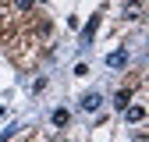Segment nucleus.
Here are the masks:
<instances>
[{"label": "nucleus", "mask_w": 149, "mask_h": 142, "mask_svg": "<svg viewBox=\"0 0 149 142\" xmlns=\"http://www.w3.org/2000/svg\"><path fill=\"white\" fill-rule=\"evenodd\" d=\"M96 29H100V18L92 14V18H89V25L82 29V46H89V43H92V36H96Z\"/></svg>", "instance_id": "1"}, {"label": "nucleus", "mask_w": 149, "mask_h": 142, "mask_svg": "<svg viewBox=\"0 0 149 142\" xmlns=\"http://www.w3.org/2000/svg\"><path fill=\"white\" fill-rule=\"evenodd\" d=\"M124 18H132V22L142 18V0H128V4H124Z\"/></svg>", "instance_id": "2"}, {"label": "nucleus", "mask_w": 149, "mask_h": 142, "mask_svg": "<svg viewBox=\"0 0 149 142\" xmlns=\"http://www.w3.org/2000/svg\"><path fill=\"white\" fill-rule=\"evenodd\" d=\"M107 64H110V68H124V64H128V53H124V50H114V53L107 57Z\"/></svg>", "instance_id": "3"}, {"label": "nucleus", "mask_w": 149, "mask_h": 142, "mask_svg": "<svg viewBox=\"0 0 149 142\" xmlns=\"http://www.w3.org/2000/svg\"><path fill=\"white\" fill-rule=\"evenodd\" d=\"M128 100H132V89H117V96H114V106H117V110H124V106H128Z\"/></svg>", "instance_id": "4"}, {"label": "nucleus", "mask_w": 149, "mask_h": 142, "mask_svg": "<svg viewBox=\"0 0 149 142\" xmlns=\"http://www.w3.org/2000/svg\"><path fill=\"white\" fill-rule=\"evenodd\" d=\"M50 121H53V124H57V128H64V124L71 121V114H68V110H64V106H61V110H53V114H50Z\"/></svg>", "instance_id": "5"}, {"label": "nucleus", "mask_w": 149, "mask_h": 142, "mask_svg": "<svg viewBox=\"0 0 149 142\" xmlns=\"http://www.w3.org/2000/svg\"><path fill=\"white\" fill-rule=\"evenodd\" d=\"M100 106V93H89V96H82V110H96Z\"/></svg>", "instance_id": "6"}, {"label": "nucleus", "mask_w": 149, "mask_h": 142, "mask_svg": "<svg viewBox=\"0 0 149 142\" xmlns=\"http://www.w3.org/2000/svg\"><path fill=\"white\" fill-rule=\"evenodd\" d=\"M146 117V110H142V106H128V121H132V124H139Z\"/></svg>", "instance_id": "7"}, {"label": "nucleus", "mask_w": 149, "mask_h": 142, "mask_svg": "<svg viewBox=\"0 0 149 142\" xmlns=\"http://www.w3.org/2000/svg\"><path fill=\"white\" fill-rule=\"evenodd\" d=\"M14 4H18V7H22V11H29V7L36 4V0H14Z\"/></svg>", "instance_id": "8"}]
</instances>
